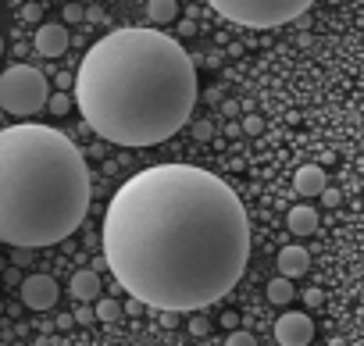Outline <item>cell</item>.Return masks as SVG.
<instances>
[{
    "label": "cell",
    "mask_w": 364,
    "mask_h": 346,
    "mask_svg": "<svg viewBox=\"0 0 364 346\" xmlns=\"http://www.w3.org/2000/svg\"><path fill=\"white\" fill-rule=\"evenodd\" d=\"M250 257V222L225 179L197 164L132 175L104 215V261L143 307L200 310L222 300Z\"/></svg>",
    "instance_id": "1"
},
{
    "label": "cell",
    "mask_w": 364,
    "mask_h": 346,
    "mask_svg": "<svg viewBox=\"0 0 364 346\" xmlns=\"http://www.w3.org/2000/svg\"><path fill=\"white\" fill-rule=\"evenodd\" d=\"M200 82L193 58L157 29H114L75 72L86 125L118 146H154L190 121Z\"/></svg>",
    "instance_id": "2"
},
{
    "label": "cell",
    "mask_w": 364,
    "mask_h": 346,
    "mask_svg": "<svg viewBox=\"0 0 364 346\" xmlns=\"http://www.w3.org/2000/svg\"><path fill=\"white\" fill-rule=\"evenodd\" d=\"M90 211L82 150L50 125L0 129V243L18 250L68 239Z\"/></svg>",
    "instance_id": "3"
},
{
    "label": "cell",
    "mask_w": 364,
    "mask_h": 346,
    "mask_svg": "<svg viewBox=\"0 0 364 346\" xmlns=\"http://www.w3.org/2000/svg\"><path fill=\"white\" fill-rule=\"evenodd\" d=\"M218 15H225L236 26H250V29H275L286 26L293 18H300L311 4L307 0H215L211 4Z\"/></svg>",
    "instance_id": "4"
},
{
    "label": "cell",
    "mask_w": 364,
    "mask_h": 346,
    "mask_svg": "<svg viewBox=\"0 0 364 346\" xmlns=\"http://www.w3.org/2000/svg\"><path fill=\"white\" fill-rule=\"evenodd\" d=\"M47 104H50V86H47L43 72H36L33 65H11L0 75V107L8 114L29 118Z\"/></svg>",
    "instance_id": "5"
},
{
    "label": "cell",
    "mask_w": 364,
    "mask_h": 346,
    "mask_svg": "<svg viewBox=\"0 0 364 346\" xmlns=\"http://www.w3.org/2000/svg\"><path fill=\"white\" fill-rule=\"evenodd\" d=\"M275 339L282 346H307L314 339V325L304 310H286L279 321H275Z\"/></svg>",
    "instance_id": "6"
},
{
    "label": "cell",
    "mask_w": 364,
    "mask_h": 346,
    "mask_svg": "<svg viewBox=\"0 0 364 346\" xmlns=\"http://www.w3.org/2000/svg\"><path fill=\"white\" fill-rule=\"evenodd\" d=\"M22 300H26V307H33V310H50L54 300H58V282H54L50 275H29V279L22 282Z\"/></svg>",
    "instance_id": "7"
},
{
    "label": "cell",
    "mask_w": 364,
    "mask_h": 346,
    "mask_svg": "<svg viewBox=\"0 0 364 346\" xmlns=\"http://www.w3.org/2000/svg\"><path fill=\"white\" fill-rule=\"evenodd\" d=\"M36 50H40L43 58H61V54L68 50V29L58 26V22L40 26V33H36Z\"/></svg>",
    "instance_id": "8"
},
{
    "label": "cell",
    "mask_w": 364,
    "mask_h": 346,
    "mask_svg": "<svg viewBox=\"0 0 364 346\" xmlns=\"http://www.w3.org/2000/svg\"><path fill=\"white\" fill-rule=\"evenodd\" d=\"M311 268V254L300 247V243H289V247H282L279 250V271H282V279H300L304 271Z\"/></svg>",
    "instance_id": "9"
},
{
    "label": "cell",
    "mask_w": 364,
    "mask_h": 346,
    "mask_svg": "<svg viewBox=\"0 0 364 346\" xmlns=\"http://www.w3.org/2000/svg\"><path fill=\"white\" fill-rule=\"evenodd\" d=\"M293 186H296L300 197H321V193L328 190L325 171H321L318 164H300V168H296V175H293Z\"/></svg>",
    "instance_id": "10"
},
{
    "label": "cell",
    "mask_w": 364,
    "mask_h": 346,
    "mask_svg": "<svg viewBox=\"0 0 364 346\" xmlns=\"http://www.w3.org/2000/svg\"><path fill=\"white\" fill-rule=\"evenodd\" d=\"M68 289H72V296L82 300V303H86V300H97V296H100V275L90 271V268H86V271H75L72 282H68Z\"/></svg>",
    "instance_id": "11"
},
{
    "label": "cell",
    "mask_w": 364,
    "mask_h": 346,
    "mask_svg": "<svg viewBox=\"0 0 364 346\" xmlns=\"http://www.w3.org/2000/svg\"><path fill=\"white\" fill-rule=\"evenodd\" d=\"M286 225H289V232H293V236H311V232L318 229V215H314V207L300 204V207H293V211H289Z\"/></svg>",
    "instance_id": "12"
},
{
    "label": "cell",
    "mask_w": 364,
    "mask_h": 346,
    "mask_svg": "<svg viewBox=\"0 0 364 346\" xmlns=\"http://www.w3.org/2000/svg\"><path fill=\"white\" fill-rule=\"evenodd\" d=\"M264 293H268V300H272V303H289V300L296 296V293H293V282H289V279H282V275H275V279L264 286Z\"/></svg>",
    "instance_id": "13"
},
{
    "label": "cell",
    "mask_w": 364,
    "mask_h": 346,
    "mask_svg": "<svg viewBox=\"0 0 364 346\" xmlns=\"http://www.w3.org/2000/svg\"><path fill=\"white\" fill-rule=\"evenodd\" d=\"M146 11H150V18H154V22H171V18H175V11H178V4H175V0H150Z\"/></svg>",
    "instance_id": "14"
},
{
    "label": "cell",
    "mask_w": 364,
    "mask_h": 346,
    "mask_svg": "<svg viewBox=\"0 0 364 346\" xmlns=\"http://www.w3.org/2000/svg\"><path fill=\"white\" fill-rule=\"evenodd\" d=\"M118 318H122L118 300H97V321H118Z\"/></svg>",
    "instance_id": "15"
},
{
    "label": "cell",
    "mask_w": 364,
    "mask_h": 346,
    "mask_svg": "<svg viewBox=\"0 0 364 346\" xmlns=\"http://www.w3.org/2000/svg\"><path fill=\"white\" fill-rule=\"evenodd\" d=\"M72 104H75V97H68V93H54L47 107H50L54 114H68V111H72Z\"/></svg>",
    "instance_id": "16"
},
{
    "label": "cell",
    "mask_w": 364,
    "mask_h": 346,
    "mask_svg": "<svg viewBox=\"0 0 364 346\" xmlns=\"http://www.w3.org/2000/svg\"><path fill=\"white\" fill-rule=\"evenodd\" d=\"M225 346H257V342H254L250 332H232V335L225 339Z\"/></svg>",
    "instance_id": "17"
},
{
    "label": "cell",
    "mask_w": 364,
    "mask_h": 346,
    "mask_svg": "<svg viewBox=\"0 0 364 346\" xmlns=\"http://www.w3.org/2000/svg\"><path fill=\"white\" fill-rule=\"evenodd\" d=\"M243 129H247V132H250V136H257V132H261V129H264V118H257V114H250V118H247V121H243Z\"/></svg>",
    "instance_id": "18"
},
{
    "label": "cell",
    "mask_w": 364,
    "mask_h": 346,
    "mask_svg": "<svg viewBox=\"0 0 364 346\" xmlns=\"http://www.w3.org/2000/svg\"><path fill=\"white\" fill-rule=\"evenodd\" d=\"M75 321L90 325V321H97V310H90V307H79V310H75Z\"/></svg>",
    "instance_id": "19"
},
{
    "label": "cell",
    "mask_w": 364,
    "mask_h": 346,
    "mask_svg": "<svg viewBox=\"0 0 364 346\" xmlns=\"http://www.w3.org/2000/svg\"><path fill=\"white\" fill-rule=\"evenodd\" d=\"M321 200H325L328 207H336V204H339V193H336V190H325V193H321Z\"/></svg>",
    "instance_id": "20"
},
{
    "label": "cell",
    "mask_w": 364,
    "mask_h": 346,
    "mask_svg": "<svg viewBox=\"0 0 364 346\" xmlns=\"http://www.w3.org/2000/svg\"><path fill=\"white\" fill-rule=\"evenodd\" d=\"M197 136H200V139H211V125H208V121H197Z\"/></svg>",
    "instance_id": "21"
},
{
    "label": "cell",
    "mask_w": 364,
    "mask_h": 346,
    "mask_svg": "<svg viewBox=\"0 0 364 346\" xmlns=\"http://www.w3.org/2000/svg\"><path fill=\"white\" fill-rule=\"evenodd\" d=\"M26 18H40V8L36 4H26Z\"/></svg>",
    "instance_id": "22"
},
{
    "label": "cell",
    "mask_w": 364,
    "mask_h": 346,
    "mask_svg": "<svg viewBox=\"0 0 364 346\" xmlns=\"http://www.w3.org/2000/svg\"><path fill=\"white\" fill-rule=\"evenodd\" d=\"M307 300L311 303H321V289H307Z\"/></svg>",
    "instance_id": "23"
},
{
    "label": "cell",
    "mask_w": 364,
    "mask_h": 346,
    "mask_svg": "<svg viewBox=\"0 0 364 346\" xmlns=\"http://www.w3.org/2000/svg\"><path fill=\"white\" fill-rule=\"evenodd\" d=\"M125 310H129V314H139V310H143V303H139V300H129V307H125Z\"/></svg>",
    "instance_id": "24"
},
{
    "label": "cell",
    "mask_w": 364,
    "mask_h": 346,
    "mask_svg": "<svg viewBox=\"0 0 364 346\" xmlns=\"http://www.w3.org/2000/svg\"><path fill=\"white\" fill-rule=\"evenodd\" d=\"M0 54H4V40H0Z\"/></svg>",
    "instance_id": "25"
}]
</instances>
